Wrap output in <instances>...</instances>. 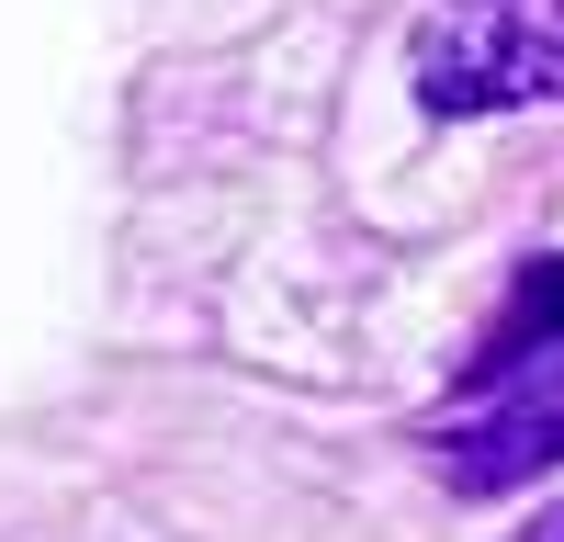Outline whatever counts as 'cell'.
Listing matches in <instances>:
<instances>
[{
  "instance_id": "6da1fadb",
  "label": "cell",
  "mask_w": 564,
  "mask_h": 542,
  "mask_svg": "<svg viewBox=\"0 0 564 542\" xmlns=\"http://www.w3.org/2000/svg\"><path fill=\"white\" fill-rule=\"evenodd\" d=\"M430 113L564 102V0H441L406 45Z\"/></svg>"
},
{
  "instance_id": "7a4b0ae2",
  "label": "cell",
  "mask_w": 564,
  "mask_h": 542,
  "mask_svg": "<svg viewBox=\"0 0 564 542\" xmlns=\"http://www.w3.org/2000/svg\"><path fill=\"white\" fill-rule=\"evenodd\" d=\"M553 464H564V339L531 350L520 373H497V406H486V419L441 430V475H452L463 497L531 486V475H553Z\"/></svg>"
},
{
  "instance_id": "3957f363",
  "label": "cell",
  "mask_w": 564,
  "mask_h": 542,
  "mask_svg": "<svg viewBox=\"0 0 564 542\" xmlns=\"http://www.w3.org/2000/svg\"><path fill=\"white\" fill-rule=\"evenodd\" d=\"M553 339H564V249H553V260H520V294H508L497 339L475 350V384L520 373V361H531V350H553Z\"/></svg>"
},
{
  "instance_id": "277c9868",
  "label": "cell",
  "mask_w": 564,
  "mask_h": 542,
  "mask_svg": "<svg viewBox=\"0 0 564 542\" xmlns=\"http://www.w3.org/2000/svg\"><path fill=\"white\" fill-rule=\"evenodd\" d=\"M520 542H564V509H542V520H520Z\"/></svg>"
}]
</instances>
